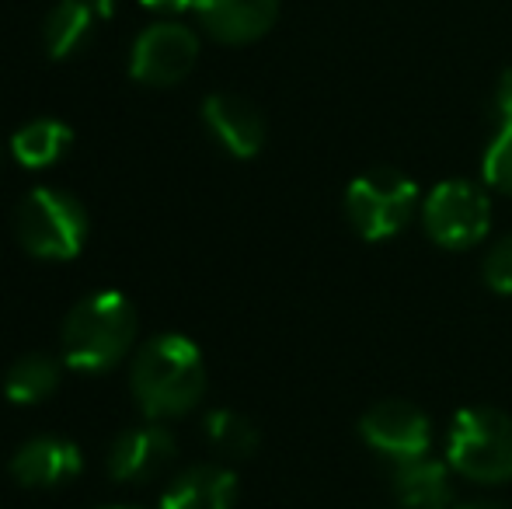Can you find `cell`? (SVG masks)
Instances as JSON below:
<instances>
[{
    "label": "cell",
    "mask_w": 512,
    "mask_h": 509,
    "mask_svg": "<svg viewBox=\"0 0 512 509\" xmlns=\"http://www.w3.org/2000/svg\"><path fill=\"white\" fill-rule=\"evenodd\" d=\"M196 14L216 42L244 46L276 25L279 0H196Z\"/></svg>",
    "instance_id": "12"
},
{
    "label": "cell",
    "mask_w": 512,
    "mask_h": 509,
    "mask_svg": "<svg viewBox=\"0 0 512 509\" xmlns=\"http://www.w3.org/2000/svg\"><path fill=\"white\" fill-rule=\"evenodd\" d=\"M495 112H499L502 126H512V67L499 77V88H495Z\"/></svg>",
    "instance_id": "21"
},
{
    "label": "cell",
    "mask_w": 512,
    "mask_h": 509,
    "mask_svg": "<svg viewBox=\"0 0 512 509\" xmlns=\"http://www.w3.org/2000/svg\"><path fill=\"white\" fill-rule=\"evenodd\" d=\"M429 415L418 405L401 398L377 401L370 412L359 419V436L366 440V447H373L377 454L391 457V461H415V457L429 454Z\"/></svg>",
    "instance_id": "8"
},
{
    "label": "cell",
    "mask_w": 512,
    "mask_h": 509,
    "mask_svg": "<svg viewBox=\"0 0 512 509\" xmlns=\"http://www.w3.org/2000/svg\"><path fill=\"white\" fill-rule=\"evenodd\" d=\"M446 464L481 485L512 478V415L474 405L457 412L446 433Z\"/></svg>",
    "instance_id": "3"
},
{
    "label": "cell",
    "mask_w": 512,
    "mask_h": 509,
    "mask_svg": "<svg viewBox=\"0 0 512 509\" xmlns=\"http://www.w3.org/2000/svg\"><path fill=\"white\" fill-rule=\"evenodd\" d=\"M56 384H60V363L42 353L21 356L4 374V394L11 405H39L56 391Z\"/></svg>",
    "instance_id": "17"
},
{
    "label": "cell",
    "mask_w": 512,
    "mask_h": 509,
    "mask_svg": "<svg viewBox=\"0 0 512 509\" xmlns=\"http://www.w3.org/2000/svg\"><path fill=\"white\" fill-rule=\"evenodd\" d=\"M206 440L227 457H251L258 450V429L241 412L213 408L206 415Z\"/></svg>",
    "instance_id": "18"
},
{
    "label": "cell",
    "mask_w": 512,
    "mask_h": 509,
    "mask_svg": "<svg viewBox=\"0 0 512 509\" xmlns=\"http://www.w3.org/2000/svg\"><path fill=\"white\" fill-rule=\"evenodd\" d=\"M485 283L502 297H512V234L502 238L499 245H492V252L485 255Z\"/></svg>",
    "instance_id": "20"
},
{
    "label": "cell",
    "mask_w": 512,
    "mask_h": 509,
    "mask_svg": "<svg viewBox=\"0 0 512 509\" xmlns=\"http://www.w3.org/2000/svg\"><path fill=\"white\" fill-rule=\"evenodd\" d=\"M136 339V307L126 293L98 290L67 314L60 353L70 370L102 374L129 353Z\"/></svg>",
    "instance_id": "2"
},
{
    "label": "cell",
    "mask_w": 512,
    "mask_h": 509,
    "mask_svg": "<svg viewBox=\"0 0 512 509\" xmlns=\"http://www.w3.org/2000/svg\"><path fill=\"white\" fill-rule=\"evenodd\" d=\"M485 182L502 196H512V126H502L485 154Z\"/></svg>",
    "instance_id": "19"
},
{
    "label": "cell",
    "mask_w": 512,
    "mask_h": 509,
    "mask_svg": "<svg viewBox=\"0 0 512 509\" xmlns=\"http://www.w3.org/2000/svg\"><path fill=\"white\" fill-rule=\"evenodd\" d=\"M91 4H95L98 14H105V18H108V14H112V7H115V0H91Z\"/></svg>",
    "instance_id": "24"
},
{
    "label": "cell",
    "mask_w": 512,
    "mask_h": 509,
    "mask_svg": "<svg viewBox=\"0 0 512 509\" xmlns=\"http://www.w3.org/2000/svg\"><path fill=\"white\" fill-rule=\"evenodd\" d=\"M237 475L220 464H196L182 471L161 496V509H234Z\"/></svg>",
    "instance_id": "13"
},
{
    "label": "cell",
    "mask_w": 512,
    "mask_h": 509,
    "mask_svg": "<svg viewBox=\"0 0 512 509\" xmlns=\"http://www.w3.org/2000/svg\"><path fill=\"white\" fill-rule=\"evenodd\" d=\"M70 140H74V133H70V126L60 123V119H32V123L21 126L18 133L11 136V154L18 164L39 171L60 161L63 150L70 147Z\"/></svg>",
    "instance_id": "15"
},
{
    "label": "cell",
    "mask_w": 512,
    "mask_h": 509,
    "mask_svg": "<svg viewBox=\"0 0 512 509\" xmlns=\"http://www.w3.org/2000/svg\"><path fill=\"white\" fill-rule=\"evenodd\" d=\"M422 224L439 248L467 252L485 241L488 227H492V203L481 192V185L453 178L429 192L422 206Z\"/></svg>",
    "instance_id": "6"
},
{
    "label": "cell",
    "mask_w": 512,
    "mask_h": 509,
    "mask_svg": "<svg viewBox=\"0 0 512 509\" xmlns=\"http://www.w3.org/2000/svg\"><path fill=\"white\" fill-rule=\"evenodd\" d=\"M14 231L28 255L46 258V262H67L81 255L88 241V213L70 192L32 189L18 203Z\"/></svg>",
    "instance_id": "4"
},
{
    "label": "cell",
    "mask_w": 512,
    "mask_h": 509,
    "mask_svg": "<svg viewBox=\"0 0 512 509\" xmlns=\"http://www.w3.org/2000/svg\"><path fill=\"white\" fill-rule=\"evenodd\" d=\"M175 457H178L175 436H171V429H164L154 419L147 426H133L115 436L112 450H108V475L115 482H150Z\"/></svg>",
    "instance_id": "9"
},
{
    "label": "cell",
    "mask_w": 512,
    "mask_h": 509,
    "mask_svg": "<svg viewBox=\"0 0 512 509\" xmlns=\"http://www.w3.org/2000/svg\"><path fill=\"white\" fill-rule=\"evenodd\" d=\"M140 4L157 14H182L189 7H196V0H140Z\"/></svg>",
    "instance_id": "22"
},
{
    "label": "cell",
    "mask_w": 512,
    "mask_h": 509,
    "mask_svg": "<svg viewBox=\"0 0 512 509\" xmlns=\"http://www.w3.org/2000/svg\"><path fill=\"white\" fill-rule=\"evenodd\" d=\"M418 210V185L394 168H373L345 192L349 224L363 241H391Z\"/></svg>",
    "instance_id": "5"
},
{
    "label": "cell",
    "mask_w": 512,
    "mask_h": 509,
    "mask_svg": "<svg viewBox=\"0 0 512 509\" xmlns=\"http://www.w3.org/2000/svg\"><path fill=\"white\" fill-rule=\"evenodd\" d=\"M102 509H136V506H102Z\"/></svg>",
    "instance_id": "25"
},
{
    "label": "cell",
    "mask_w": 512,
    "mask_h": 509,
    "mask_svg": "<svg viewBox=\"0 0 512 509\" xmlns=\"http://www.w3.org/2000/svg\"><path fill=\"white\" fill-rule=\"evenodd\" d=\"M199 60V35L178 21H157L143 28L129 53V74L147 88H171L185 81Z\"/></svg>",
    "instance_id": "7"
},
{
    "label": "cell",
    "mask_w": 512,
    "mask_h": 509,
    "mask_svg": "<svg viewBox=\"0 0 512 509\" xmlns=\"http://www.w3.org/2000/svg\"><path fill=\"white\" fill-rule=\"evenodd\" d=\"M203 123L213 133V140L227 150L230 157H255L258 150L265 147V119L248 98L230 95V91H220V95H209L203 102Z\"/></svg>",
    "instance_id": "10"
},
{
    "label": "cell",
    "mask_w": 512,
    "mask_h": 509,
    "mask_svg": "<svg viewBox=\"0 0 512 509\" xmlns=\"http://www.w3.org/2000/svg\"><path fill=\"white\" fill-rule=\"evenodd\" d=\"M394 492L408 509H450L453 503L446 464L432 461V457L401 461L394 471Z\"/></svg>",
    "instance_id": "14"
},
{
    "label": "cell",
    "mask_w": 512,
    "mask_h": 509,
    "mask_svg": "<svg viewBox=\"0 0 512 509\" xmlns=\"http://www.w3.org/2000/svg\"><path fill=\"white\" fill-rule=\"evenodd\" d=\"M95 4L88 0H56L53 11L42 28V39H46V53L53 60H67L74 49H81V42L88 39L91 21H95Z\"/></svg>",
    "instance_id": "16"
},
{
    "label": "cell",
    "mask_w": 512,
    "mask_h": 509,
    "mask_svg": "<svg viewBox=\"0 0 512 509\" xmlns=\"http://www.w3.org/2000/svg\"><path fill=\"white\" fill-rule=\"evenodd\" d=\"M129 387L147 419H178L206 394V363L192 339L178 332L154 335L133 356Z\"/></svg>",
    "instance_id": "1"
},
{
    "label": "cell",
    "mask_w": 512,
    "mask_h": 509,
    "mask_svg": "<svg viewBox=\"0 0 512 509\" xmlns=\"http://www.w3.org/2000/svg\"><path fill=\"white\" fill-rule=\"evenodd\" d=\"M460 509H509V506H502V503H488V499H481V503H467V506H460Z\"/></svg>",
    "instance_id": "23"
},
{
    "label": "cell",
    "mask_w": 512,
    "mask_h": 509,
    "mask_svg": "<svg viewBox=\"0 0 512 509\" xmlns=\"http://www.w3.org/2000/svg\"><path fill=\"white\" fill-rule=\"evenodd\" d=\"M81 447L63 436H35L21 443L11 457V478L25 489H56L81 471Z\"/></svg>",
    "instance_id": "11"
}]
</instances>
